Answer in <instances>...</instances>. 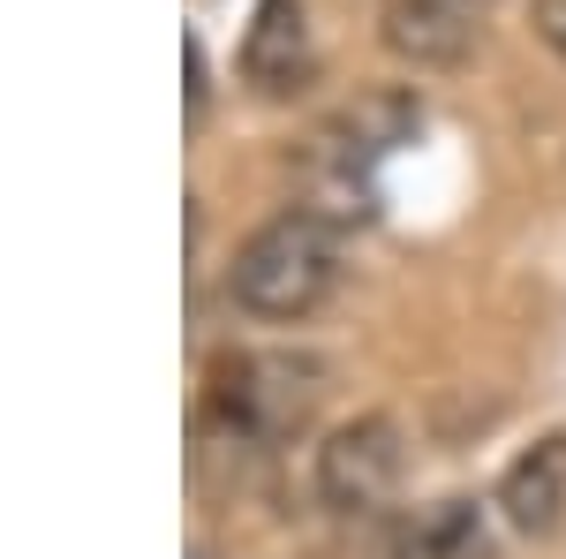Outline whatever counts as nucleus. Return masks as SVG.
Listing matches in <instances>:
<instances>
[{"instance_id": "obj_1", "label": "nucleus", "mask_w": 566, "mask_h": 559, "mask_svg": "<svg viewBox=\"0 0 566 559\" xmlns=\"http://www.w3.org/2000/svg\"><path fill=\"white\" fill-rule=\"evenodd\" d=\"M340 288V227L317 205L272 213L227 265V302L264 325H303Z\"/></svg>"}, {"instance_id": "obj_2", "label": "nucleus", "mask_w": 566, "mask_h": 559, "mask_svg": "<svg viewBox=\"0 0 566 559\" xmlns=\"http://www.w3.org/2000/svg\"><path fill=\"white\" fill-rule=\"evenodd\" d=\"M325 401V363L295 348H250L212 363V424L234 446H280L317 416Z\"/></svg>"}, {"instance_id": "obj_3", "label": "nucleus", "mask_w": 566, "mask_h": 559, "mask_svg": "<svg viewBox=\"0 0 566 559\" xmlns=\"http://www.w3.org/2000/svg\"><path fill=\"white\" fill-rule=\"evenodd\" d=\"M400 476H408V446H400L392 416H355V424H340L317 446V499L348 521L392 507Z\"/></svg>"}, {"instance_id": "obj_4", "label": "nucleus", "mask_w": 566, "mask_h": 559, "mask_svg": "<svg viewBox=\"0 0 566 559\" xmlns=\"http://www.w3.org/2000/svg\"><path fill=\"white\" fill-rule=\"evenodd\" d=\"M317 69V45H310V8L303 0H258L250 15V39H242V76L264 99H295Z\"/></svg>"}, {"instance_id": "obj_5", "label": "nucleus", "mask_w": 566, "mask_h": 559, "mask_svg": "<svg viewBox=\"0 0 566 559\" xmlns=\"http://www.w3.org/2000/svg\"><path fill=\"white\" fill-rule=\"evenodd\" d=\"M386 45L416 69H461L476 53V0H386Z\"/></svg>"}, {"instance_id": "obj_6", "label": "nucleus", "mask_w": 566, "mask_h": 559, "mask_svg": "<svg viewBox=\"0 0 566 559\" xmlns=\"http://www.w3.org/2000/svg\"><path fill=\"white\" fill-rule=\"evenodd\" d=\"M499 507L522 537H552L566 521V438H536L514 469L499 476Z\"/></svg>"}, {"instance_id": "obj_7", "label": "nucleus", "mask_w": 566, "mask_h": 559, "mask_svg": "<svg viewBox=\"0 0 566 559\" xmlns=\"http://www.w3.org/2000/svg\"><path fill=\"white\" fill-rule=\"evenodd\" d=\"M392 559H499V537H491V515L476 499H438V507L400 521Z\"/></svg>"}, {"instance_id": "obj_8", "label": "nucleus", "mask_w": 566, "mask_h": 559, "mask_svg": "<svg viewBox=\"0 0 566 559\" xmlns=\"http://www.w3.org/2000/svg\"><path fill=\"white\" fill-rule=\"evenodd\" d=\"M416 130V99H400V91H378V99H363V106H348L340 122H325V159H333V174H348L355 167H370L386 144H400V136Z\"/></svg>"}, {"instance_id": "obj_9", "label": "nucleus", "mask_w": 566, "mask_h": 559, "mask_svg": "<svg viewBox=\"0 0 566 559\" xmlns=\"http://www.w3.org/2000/svg\"><path fill=\"white\" fill-rule=\"evenodd\" d=\"M536 39L566 61V0H536Z\"/></svg>"}, {"instance_id": "obj_10", "label": "nucleus", "mask_w": 566, "mask_h": 559, "mask_svg": "<svg viewBox=\"0 0 566 559\" xmlns=\"http://www.w3.org/2000/svg\"><path fill=\"white\" fill-rule=\"evenodd\" d=\"M181 53H189V122H197V114H205V91H212V84H205V45L189 39Z\"/></svg>"}]
</instances>
